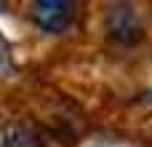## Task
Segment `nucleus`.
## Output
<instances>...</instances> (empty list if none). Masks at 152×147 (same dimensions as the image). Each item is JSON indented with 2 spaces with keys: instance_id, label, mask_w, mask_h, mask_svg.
Wrapping results in <instances>:
<instances>
[{
  "instance_id": "obj_1",
  "label": "nucleus",
  "mask_w": 152,
  "mask_h": 147,
  "mask_svg": "<svg viewBox=\"0 0 152 147\" xmlns=\"http://www.w3.org/2000/svg\"><path fill=\"white\" fill-rule=\"evenodd\" d=\"M75 16V5L64 0H37L32 5V21L43 32H61L69 27Z\"/></svg>"
},
{
  "instance_id": "obj_2",
  "label": "nucleus",
  "mask_w": 152,
  "mask_h": 147,
  "mask_svg": "<svg viewBox=\"0 0 152 147\" xmlns=\"http://www.w3.org/2000/svg\"><path fill=\"white\" fill-rule=\"evenodd\" d=\"M104 29H107V35H110L112 40H118V43H134V40L142 37V27H139L136 16H134V11H131L128 5H115V8H110L107 21H104Z\"/></svg>"
},
{
  "instance_id": "obj_3",
  "label": "nucleus",
  "mask_w": 152,
  "mask_h": 147,
  "mask_svg": "<svg viewBox=\"0 0 152 147\" xmlns=\"http://www.w3.org/2000/svg\"><path fill=\"white\" fill-rule=\"evenodd\" d=\"M3 147H40V142L27 129H11L8 131V145H3Z\"/></svg>"
},
{
  "instance_id": "obj_4",
  "label": "nucleus",
  "mask_w": 152,
  "mask_h": 147,
  "mask_svg": "<svg viewBox=\"0 0 152 147\" xmlns=\"http://www.w3.org/2000/svg\"><path fill=\"white\" fill-rule=\"evenodd\" d=\"M0 147H3V142H0Z\"/></svg>"
}]
</instances>
